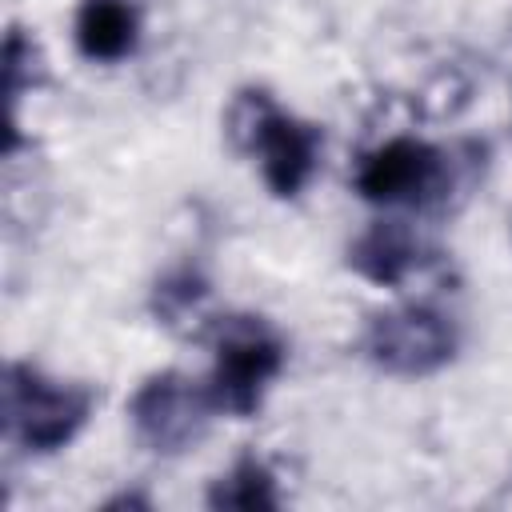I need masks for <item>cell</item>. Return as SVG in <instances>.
Instances as JSON below:
<instances>
[{
	"instance_id": "6da1fadb",
	"label": "cell",
	"mask_w": 512,
	"mask_h": 512,
	"mask_svg": "<svg viewBox=\"0 0 512 512\" xmlns=\"http://www.w3.org/2000/svg\"><path fill=\"white\" fill-rule=\"evenodd\" d=\"M228 140L260 160V176L272 196L292 200L308 188L320 164V128L284 112L264 88L236 92L228 108Z\"/></svg>"
},
{
	"instance_id": "7a4b0ae2",
	"label": "cell",
	"mask_w": 512,
	"mask_h": 512,
	"mask_svg": "<svg viewBox=\"0 0 512 512\" xmlns=\"http://www.w3.org/2000/svg\"><path fill=\"white\" fill-rule=\"evenodd\" d=\"M92 404L96 396L80 380H60L20 360L4 368V384H0L4 436L24 452L48 456L68 448L88 424Z\"/></svg>"
},
{
	"instance_id": "3957f363",
	"label": "cell",
	"mask_w": 512,
	"mask_h": 512,
	"mask_svg": "<svg viewBox=\"0 0 512 512\" xmlns=\"http://www.w3.org/2000/svg\"><path fill=\"white\" fill-rule=\"evenodd\" d=\"M284 340L260 316H232L216 332V360L208 372V396L216 412L248 420L260 412L272 380L284 372Z\"/></svg>"
},
{
	"instance_id": "277c9868",
	"label": "cell",
	"mask_w": 512,
	"mask_h": 512,
	"mask_svg": "<svg viewBox=\"0 0 512 512\" xmlns=\"http://www.w3.org/2000/svg\"><path fill=\"white\" fill-rule=\"evenodd\" d=\"M456 324L428 304L376 312L364 328V356L388 376H432L456 360Z\"/></svg>"
},
{
	"instance_id": "5b68a950",
	"label": "cell",
	"mask_w": 512,
	"mask_h": 512,
	"mask_svg": "<svg viewBox=\"0 0 512 512\" xmlns=\"http://www.w3.org/2000/svg\"><path fill=\"white\" fill-rule=\"evenodd\" d=\"M212 412L216 404L208 396V384H196L176 368L152 372L148 380H140V388L128 400V420L136 440L160 456L188 452L204 436Z\"/></svg>"
},
{
	"instance_id": "8992f818",
	"label": "cell",
	"mask_w": 512,
	"mask_h": 512,
	"mask_svg": "<svg viewBox=\"0 0 512 512\" xmlns=\"http://www.w3.org/2000/svg\"><path fill=\"white\" fill-rule=\"evenodd\" d=\"M360 200L380 208H416L432 204L448 188V160L440 148L416 136H396L360 156L352 176Z\"/></svg>"
},
{
	"instance_id": "52a82bcc",
	"label": "cell",
	"mask_w": 512,
	"mask_h": 512,
	"mask_svg": "<svg viewBox=\"0 0 512 512\" xmlns=\"http://www.w3.org/2000/svg\"><path fill=\"white\" fill-rule=\"evenodd\" d=\"M420 260H424V244L404 220H376L348 248V268L380 288L404 284L420 268Z\"/></svg>"
},
{
	"instance_id": "ba28073f",
	"label": "cell",
	"mask_w": 512,
	"mask_h": 512,
	"mask_svg": "<svg viewBox=\"0 0 512 512\" xmlns=\"http://www.w3.org/2000/svg\"><path fill=\"white\" fill-rule=\"evenodd\" d=\"M140 44V12L132 0H80L76 48L92 64H120Z\"/></svg>"
},
{
	"instance_id": "9c48e42d",
	"label": "cell",
	"mask_w": 512,
	"mask_h": 512,
	"mask_svg": "<svg viewBox=\"0 0 512 512\" xmlns=\"http://www.w3.org/2000/svg\"><path fill=\"white\" fill-rule=\"evenodd\" d=\"M208 504L212 508H232V512H272V508H280L276 476L264 460L240 456L224 476L212 480Z\"/></svg>"
},
{
	"instance_id": "30bf717a",
	"label": "cell",
	"mask_w": 512,
	"mask_h": 512,
	"mask_svg": "<svg viewBox=\"0 0 512 512\" xmlns=\"http://www.w3.org/2000/svg\"><path fill=\"white\" fill-rule=\"evenodd\" d=\"M0 76H4V104H8V120L16 116V100L40 84L44 76V56L40 44L32 40V32H24L20 24H12L4 32V52H0Z\"/></svg>"
},
{
	"instance_id": "8fae6325",
	"label": "cell",
	"mask_w": 512,
	"mask_h": 512,
	"mask_svg": "<svg viewBox=\"0 0 512 512\" xmlns=\"http://www.w3.org/2000/svg\"><path fill=\"white\" fill-rule=\"evenodd\" d=\"M204 296H208V280L200 272H192V268H176V272H168V276L156 280L152 308H156V316L164 324H180L184 316H196V308L204 304Z\"/></svg>"
}]
</instances>
